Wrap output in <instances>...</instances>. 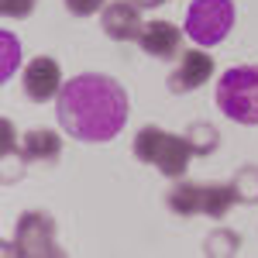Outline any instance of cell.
<instances>
[{"label": "cell", "mask_w": 258, "mask_h": 258, "mask_svg": "<svg viewBox=\"0 0 258 258\" xmlns=\"http://www.w3.org/2000/svg\"><path fill=\"white\" fill-rule=\"evenodd\" d=\"M21 148H24V159L28 162H55L62 152V138L48 127H35L21 138Z\"/></svg>", "instance_id": "cell-12"}, {"label": "cell", "mask_w": 258, "mask_h": 258, "mask_svg": "<svg viewBox=\"0 0 258 258\" xmlns=\"http://www.w3.org/2000/svg\"><path fill=\"white\" fill-rule=\"evenodd\" d=\"M234 203H238V197H234L231 182H200V214L220 220L231 214Z\"/></svg>", "instance_id": "cell-10"}, {"label": "cell", "mask_w": 258, "mask_h": 258, "mask_svg": "<svg viewBox=\"0 0 258 258\" xmlns=\"http://www.w3.org/2000/svg\"><path fill=\"white\" fill-rule=\"evenodd\" d=\"M100 28L114 41H138L141 31H145V21H141V11L135 0H114V4L103 7Z\"/></svg>", "instance_id": "cell-6"}, {"label": "cell", "mask_w": 258, "mask_h": 258, "mask_svg": "<svg viewBox=\"0 0 258 258\" xmlns=\"http://www.w3.org/2000/svg\"><path fill=\"white\" fill-rule=\"evenodd\" d=\"M18 66H21V41L11 31H4L0 35V80L7 83L18 73Z\"/></svg>", "instance_id": "cell-15"}, {"label": "cell", "mask_w": 258, "mask_h": 258, "mask_svg": "<svg viewBox=\"0 0 258 258\" xmlns=\"http://www.w3.org/2000/svg\"><path fill=\"white\" fill-rule=\"evenodd\" d=\"M210 76H214V55L193 48V52H186V55L179 59V66L172 69L169 90H172V93H193L203 83H210Z\"/></svg>", "instance_id": "cell-8"}, {"label": "cell", "mask_w": 258, "mask_h": 258, "mask_svg": "<svg viewBox=\"0 0 258 258\" xmlns=\"http://www.w3.org/2000/svg\"><path fill=\"white\" fill-rule=\"evenodd\" d=\"M59 90H62V69L52 55H38V59L28 62V69H24V93H28V100L45 103V100L59 97Z\"/></svg>", "instance_id": "cell-7"}, {"label": "cell", "mask_w": 258, "mask_h": 258, "mask_svg": "<svg viewBox=\"0 0 258 258\" xmlns=\"http://www.w3.org/2000/svg\"><path fill=\"white\" fill-rule=\"evenodd\" d=\"M231 28H234V4L231 0H193L186 11V35L203 48L220 45Z\"/></svg>", "instance_id": "cell-5"}, {"label": "cell", "mask_w": 258, "mask_h": 258, "mask_svg": "<svg viewBox=\"0 0 258 258\" xmlns=\"http://www.w3.org/2000/svg\"><path fill=\"white\" fill-rule=\"evenodd\" d=\"M35 4H38V0H0V14L7 21H21V18H28V14L35 11Z\"/></svg>", "instance_id": "cell-18"}, {"label": "cell", "mask_w": 258, "mask_h": 258, "mask_svg": "<svg viewBox=\"0 0 258 258\" xmlns=\"http://www.w3.org/2000/svg\"><path fill=\"white\" fill-rule=\"evenodd\" d=\"M59 124L76 141H110L127 124V93L103 73H80L62 83L55 103Z\"/></svg>", "instance_id": "cell-1"}, {"label": "cell", "mask_w": 258, "mask_h": 258, "mask_svg": "<svg viewBox=\"0 0 258 258\" xmlns=\"http://www.w3.org/2000/svg\"><path fill=\"white\" fill-rule=\"evenodd\" d=\"M165 207L176 214V217H197L200 214V182H179L169 189Z\"/></svg>", "instance_id": "cell-13"}, {"label": "cell", "mask_w": 258, "mask_h": 258, "mask_svg": "<svg viewBox=\"0 0 258 258\" xmlns=\"http://www.w3.org/2000/svg\"><path fill=\"white\" fill-rule=\"evenodd\" d=\"M238 203H258V165H244L231 179Z\"/></svg>", "instance_id": "cell-16"}, {"label": "cell", "mask_w": 258, "mask_h": 258, "mask_svg": "<svg viewBox=\"0 0 258 258\" xmlns=\"http://www.w3.org/2000/svg\"><path fill=\"white\" fill-rule=\"evenodd\" d=\"M0 159H4V182H18L24 176V148L18 145V135H14V124L4 117L0 120Z\"/></svg>", "instance_id": "cell-11"}, {"label": "cell", "mask_w": 258, "mask_h": 258, "mask_svg": "<svg viewBox=\"0 0 258 258\" xmlns=\"http://www.w3.org/2000/svg\"><path fill=\"white\" fill-rule=\"evenodd\" d=\"M66 4V11L73 14V18H90V14H97L107 7V0H62Z\"/></svg>", "instance_id": "cell-19"}, {"label": "cell", "mask_w": 258, "mask_h": 258, "mask_svg": "<svg viewBox=\"0 0 258 258\" xmlns=\"http://www.w3.org/2000/svg\"><path fill=\"white\" fill-rule=\"evenodd\" d=\"M217 107L238 124H258V66H234L217 83Z\"/></svg>", "instance_id": "cell-3"}, {"label": "cell", "mask_w": 258, "mask_h": 258, "mask_svg": "<svg viewBox=\"0 0 258 258\" xmlns=\"http://www.w3.org/2000/svg\"><path fill=\"white\" fill-rule=\"evenodd\" d=\"M135 159L145 162V165H155L162 176L179 179L197 155H193L189 141L182 138V135H169V131L148 124V127H141L138 135H135Z\"/></svg>", "instance_id": "cell-2"}, {"label": "cell", "mask_w": 258, "mask_h": 258, "mask_svg": "<svg viewBox=\"0 0 258 258\" xmlns=\"http://www.w3.org/2000/svg\"><path fill=\"white\" fill-rule=\"evenodd\" d=\"M7 255H28V258H59L62 248L55 244V220L41 210H24L18 217L14 241L4 244Z\"/></svg>", "instance_id": "cell-4"}, {"label": "cell", "mask_w": 258, "mask_h": 258, "mask_svg": "<svg viewBox=\"0 0 258 258\" xmlns=\"http://www.w3.org/2000/svg\"><path fill=\"white\" fill-rule=\"evenodd\" d=\"M138 7H159V4H165V0H135Z\"/></svg>", "instance_id": "cell-20"}, {"label": "cell", "mask_w": 258, "mask_h": 258, "mask_svg": "<svg viewBox=\"0 0 258 258\" xmlns=\"http://www.w3.org/2000/svg\"><path fill=\"white\" fill-rule=\"evenodd\" d=\"M182 138L189 141V148H193V155H197V159H203V155H214V152H217V145H220L217 127H214V124H207V120L189 124Z\"/></svg>", "instance_id": "cell-14"}, {"label": "cell", "mask_w": 258, "mask_h": 258, "mask_svg": "<svg viewBox=\"0 0 258 258\" xmlns=\"http://www.w3.org/2000/svg\"><path fill=\"white\" fill-rule=\"evenodd\" d=\"M179 41H182V31L169 21H148L145 31H141V52L145 55H155V59H172L179 52Z\"/></svg>", "instance_id": "cell-9"}, {"label": "cell", "mask_w": 258, "mask_h": 258, "mask_svg": "<svg viewBox=\"0 0 258 258\" xmlns=\"http://www.w3.org/2000/svg\"><path fill=\"white\" fill-rule=\"evenodd\" d=\"M238 248H241V234H234V231H227V227H220V231H214L210 238L203 241V251L207 255H238Z\"/></svg>", "instance_id": "cell-17"}]
</instances>
